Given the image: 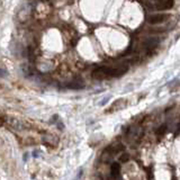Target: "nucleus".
Wrapping results in <instances>:
<instances>
[{"label":"nucleus","instance_id":"1","mask_svg":"<svg viewBox=\"0 0 180 180\" xmlns=\"http://www.w3.org/2000/svg\"><path fill=\"white\" fill-rule=\"evenodd\" d=\"M168 18H169V15H167V14H154V15L148 17V23L151 25H156V24L165 23Z\"/></svg>","mask_w":180,"mask_h":180},{"label":"nucleus","instance_id":"2","mask_svg":"<svg viewBox=\"0 0 180 180\" xmlns=\"http://www.w3.org/2000/svg\"><path fill=\"white\" fill-rule=\"evenodd\" d=\"M127 69H129L127 64H125V63L124 64H118L117 67L115 68H109V74L112 77H120L127 71Z\"/></svg>","mask_w":180,"mask_h":180},{"label":"nucleus","instance_id":"3","mask_svg":"<svg viewBox=\"0 0 180 180\" xmlns=\"http://www.w3.org/2000/svg\"><path fill=\"white\" fill-rule=\"evenodd\" d=\"M108 76H110L109 74V68H98L93 72V78L95 80H103L105 78H107Z\"/></svg>","mask_w":180,"mask_h":180},{"label":"nucleus","instance_id":"4","mask_svg":"<svg viewBox=\"0 0 180 180\" xmlns=\"http://www.w3.org/2000/svg\"><path fill=\"white\" fill-rule=\"evenodd\" d=\"M153 4L155 5V9L167 10V9H170V8L173 7L175 1H172V0H159V1H154Z\"/></svg>","mask_w":180,"mask_h":180},{"label":"nucleus","instance_id":"5","mask_svg":"<svg viewBox=\"0 0 180 180\" xmlns=\"http://www.w3.org/2000/svg\"><path fill=\"white\" fill-rule=\"evenodd\" d=\"M86 86V83L84 81L82 80V78H76L74 80H72L70 84H69V87L73 89V90H80V89H83Z\"/></svg>","mask_w":180,"mask_h":180},{"label":"nucleus","instance_id":"6","mask_svg":"<svg viewBox=\"0 0 180 180\" xmlns=\"http://www.w3.org/2000/svg\"><path fill=\"white\" fill-rule=\"evenodd\" d=\"M7 123L9 124L11 127H14V129H21V123L17 118H14V117H8V118H7Z\"/></svg>","mask_w":180,"mask_h":180},{"label":"nucleus","instance_id":"7","mask_svg":"<svg viewBox=\"0 0 180 180\" xmlns=\"http://www.w3.org/2000/svg\"><path fill=\"white\" fill-rule=\"evenodd\" d=\"M110 172H112V176H113L114 178L118 177L119 173H120V165H119V163L114 162L113 165H112V168H110Z\"/></svg>","mask_w":180,"mask_h":180},{"label":"nucleus","instance_id":"8","mask_svg":"<svg viewBox=\"0 0 180 180\" xmlns=\"http://www.w3.org/2000/svg\"><path fill=\"white\" fill-rule=\"evenodd\" d=\"M159 43V38L158 37H152L145 42V47L146 48H152V47L156 46V44Z\"/></svg>","mask_w":180,"mask_h":180},{"label":"nucleus","instance_id":"9","mask_svg":"<svg viewBox=\"0 0 180 180\" xmlns=\"http://www.w3.org/2000/svg\"><path fill=\"white\" fill-rule=\"evenodd\" d=\"M129 160V153H125V152H124L123 154L119 156V161H120V162H123V163L127 162Z\"/></svg>","mask_w":180,"mask_h":180},{"label":"nucleus","instance_id":"10","mask_svg":"<svg viewBox=\"0 0 180 180\" xmlns=\"http://www.w3.org/2000/svg\"><path fill=\"white\" fill-rule=\"evenodd\" d=\"M165 131V126H162V129L160 127V129H158V131H156V134H159V135H160V134H162V133H163Z\"/></svg>","mask_w":180,"mask_h":180},{"label":"nucleus","instance_id":"11","mask_svg":"<svg viewBox=\"0 0 180 180\" xmlns=\"http://www.w3.org/2000/svg\"><path fill=\"white\" fill-rule=\"evenodd\" d=\"M108 100H109V97H106L105 99H104V101H101V105H104L105 103H107Z\"/></svg>","mask_w":180,"mask_h":180},{"label":"nucleus","instance_id":"12","mask_svg":"<svg viewBox=\"0 0 180 180\" xmlns=\"http://www.w3.org/2000/svg\"><path fill=\"white\" fill-rule=\"evenodd\" d=\"M5 71H6V70L2 68V69H1V77H2V78L5 77Z\"/></svg>","mask_w":180,"mask_h":180},{"label":"nucleus","instance_id":"13","mask_svg":"<svg viewBox=\"0 0 180 180\" xmlns=\"http://www.w3.org/2000/svg\"><path fill=\"white\" fill-rule=\"evenodd\" d=\"M59 129H63V124H62V123H59Z\"/></svg>","mask_w":180,"mask_h":180}]
</instances>
